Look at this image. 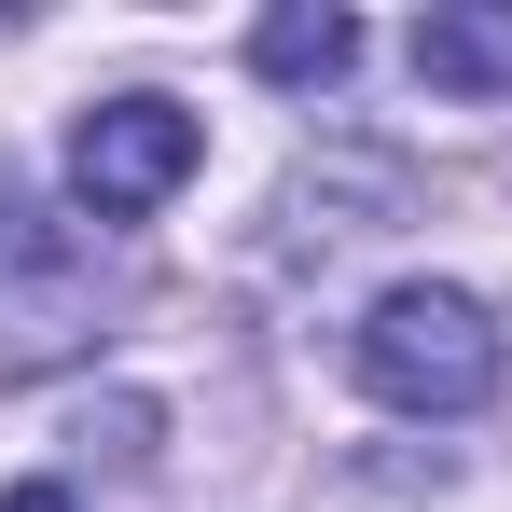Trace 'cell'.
Listing matches in <instances>:
<instances>
[{"label":"cell","mask_w":512,"mask_h":512,"mask_svg":"<svg viewBox=\"0 0 512 512\" xmlns=\"http://www.w3.org/2000/svg\"><path fill=\"white\" fill-rule=\"evenodd\" d=\"M360 388L388 402V416H471L485 388H499V319L457 291V277H402L374 319H360Z\"/></svg>","instance_id":"6da1fadb"},{"label":"cell","mask_w":512,"mask_h":512,"mask_svg":"<svg viewBox=\"0 0 512 512\" xmlns=\"http://www.w3.org/2000/svg\"><path fill=\"white\" fill-rule=\"evenodd\" d=\"M111 319V263H97L84 222H42L0 194V374H42Z\"/></svg>","instance_id":"7a4b0ae2"},{"label":"cell","mask_w":512,"mask_h":512,"mask_svg":"<svg viewBox=\"0 0 512 512\" xmlns=\"http://www.w3.org/2000/svg\"><path fill=\"white\" fill-rule=\"evenodd\" d=\"M194 167H208V125L180 97H97L84 125H70V194H84L97 222H153Z\"/></svg>","instance_id":"3957f363"},{"label":"cell","mask_w":512,"mask_h":512,"mask_svg":"<svg viewBox=\"0 0 512 512\" xmlns=\"http://www.w3.org/2000/svg\"><path fill=\"white\" fill-rule=\"evenodd\" d=\"M346 56H360V28H346L333 0H291V14H263V28H250V70H263V84H291V97L346 84Z\"/></svg>","instance_id":"277c9868"},{"label":"cell","mask_w":512,"mask_h":512,"mask_svg":"<svg viewBox=\"0 0 512 512\" xmlns=\"http://www.w3.org/2000/svg\"><path fill=\"white\" fill-rule=\"evenodd\" d=\"M416 70L457 84V97H499V84H512V14H471V0L429 14V28H416Z\"/></svg>","instance_id":"5b68a950"},{"label":"cell","mask_w":512,"mask_h":512,"mask_svg":"<svg viewBox=\"0 0 512 512\" xmlns=\"http://www.w3.org/2000/svg\"><path fill=\"white\" fill-rule=\"evenodd\" d=\"M0 512H84V499H70V485H14Z\"/></svg>","instance_id":"8992f818"}]
</instances>
